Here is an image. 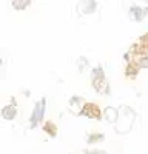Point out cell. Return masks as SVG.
<instances>
[{
  "instance_id": "cell-1",
  "label": "cell",
  "mask_w": 148,
  "mask_h": 154,
  "mask_svg": "<svg viewBox=\"0 0 148 154\" xmlns=\"http://www.w3.org/2000/svg\"><path fill=\"white\" fill-rule=\"evenodd\" d=\"M2 116H3L5 119H14V117H16V108L12 106V105L5 106V108L2 109Z\"/></svg>"
},
{
  "instance_id": "cell-2",
  "label": "cell",
  "mask_w": 148,
  "mask_h": 154,
  "mask_svg": "<svg viewBox=\"0 0 148 154\" xmlns=\"http://www.w3.org/2000/svg\"><path fill=\"white\" fill-rule=\"evenodd\" d=\"M88 154H103V151H99V152H96V151H88Z\"/></svg>"
},
{
  "instance_id": "cell-3",
  "label": "cell",
  "mask_w": 148,
  "mask_h": 154,
  "mask_svg": "<svg viewBox=\"0 0 148 154\" xmlns=\"http://www.w3.org/2000/svg\"><path fill=\"white\" fill-rule=\"evenodd\" d=\"M0 63H2V59H0Z\"/></svg>"
}]
</instances>
